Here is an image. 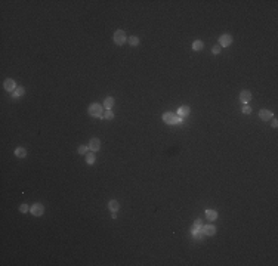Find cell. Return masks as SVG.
Listing matches in <instances>:
<instances>
[{
    "instance_id": "cell-1",
    "label": "cell",
    "mask_w": 278,
    "mask_h": 266,
    "mask_svg": "<svg viewBox=\"0 0 278 266\" xmlns=\"http://www.w3.org/2000/svg\"><path fill=\"white\" fill-rule=\"evenodd\" d=\"M87 113L90 117H95V118H104V105L101 104H90L89 108H87Z\"/></svg>"
},
{
    "instance_id": "cell-2",
    "label": "cell",
    "mask_w": 278,
    "mask_h": 266,
    "mask_svg": "<svg viewBox=\"0 0 278 266\" xmlns=\"http://www.w3.org/2000/svg\"><path fill=\"white\" fill-rule=\"evenodd\" d=\"M127 41V36L123 30H115V33H114V43L117 46H123Z\"/></svg>"
},
{
    "instance_id": "cell-3",
    "label": "cell",
    "mask_w": 278,
    "mask_h": 266,
    "mask_svg": "<svg viewBox=\"0 0 278 266\" xmlns=\"http://www.w3.org/2000/svg\"><path fill=\"white\" fill-rule=\"evenodd\" d=\"M30 213H31L33 216H36V217L43 216V213H45V207H43V204L34 203L33 206H31V209H30Z\"/></svg>"
},
{
    "instance_id": "cell-4",
    "label": "cell",
    "mask_w": 278,
    "mask_h": 266,
    "mask_svg": "<svg viewBox=\"0 0 278 266\" xmlns=\"http://www.w3.org/2000/svg\"><path fill=\"white\" fill-rule=\"evenodd\" d=\"M232 36L231 34H222L221 37H219V46L221 47H228V46H231L232 45Z\"/></svg>"
},
{
    "instance_id": "cell-5",
    "label": "cell",
    "mask_w": 278,
    "mask_h": 266,
    "mask_svg": "<svg viewBox=\"0 0 278 266\" xmlns=\"http://www.w3.org/2000/svg\"><path fill=\"white\" fill-rule=\"evenodd\" d=\"M89 149H90L92 152H98L99 149H101V141L98 139V138H92L90 141H89Z\"/></svg>"
},
{
    "instance_id": "cell-6",
    "label": "cell",
    "mask_w": 278,
    "mask_h": 266,
    "mask_svg": "<svg viewBox=\"0 0 278 266\" xmlns=\"http://www.w3.org/2000/svg\"><path fill=\"white\" fill-rule=\"evenodd\" d=\"M3 87H5L6 92H11V93H13V90L17 89L18 86H17V83H15V80H13V79H6L5 83H3Z\"/></svg>"
},
{
    "instance_id": "cell-7",
    "label": "cell",
    "mask_w": 278,
    "mask_h": 266,
    "mask_svg": "<svg viewBox=\"0 0 278 266\" xmlns=\"http://www.w3.org/2000/svg\"><path fill=\"white\" fill-rule=\"evenodd\" d=\"M176 118H178V117H176L173 113H164V114H163V121H164L166 124H169V126L176 124Z\"/></svg>"
},
{
    "instance_id": "cell-8",
    "label": "cell",
    "mask_w": 278,
    "mask_h": 266,
    "mask_svg": "<svg viewBox=\"0 0 278 266\" xmlns=\"http://www.w3.org/2000/svg\"><path fill=\"white\" fill-rule=\"evenodd\" d=\"M240 101L243 102L244 105H247L251 101V92L250 90H241L240 92Z\"/></svg>"
},
{
    "instance_id": "cell-9",
    "label": "cell",
    "mask_w": 278,
    "mask_h": 266,
    "mask_svg": "<svg viewBox=\"0 0 278 266\" xmlns=\"http://www.w3.org/2000/svg\"><path fill=\"white\" fill-rule=\"evenodd\" d=\"M274 115H272V113L269 111V109H261V113H259V118L261 120H263V121H269V120L272 118Z\"/></svg>"
},
{
    "instance_id": "cell-10",
    "label": "cell",
    "mask_w": 278,
    "mask_h": 266,
    "mask_svg": "<svg viewBox=\"0 0 278 266\" xmlns=\"http://www.w3.org/2000/svg\"><path fill=\"white\" fill-rule=\"evenodd\" d=\"M189 113H191V108L188 107V105H182V107H179V109H178V115L179 117H188L189 115Z\"/></svg>"
},
{
    "instance_id": "cell-11",
    "label": "cell",
    "mask_w": 278,
    "mask_h": 266,
    "mask_svg": "<svg viewBox=\"0 0 278 266\" xmlns=\"http://www.w3.org/2000/svg\"><path fill=\"white\" fill-rule=\"evenodd\" d=\"M201 229H203L204 235H210V237H213V235L216 234V226H213V225H206V226H201Z\"/></svg>"
},
{
    "instance_id": "cell-12",
    "label": "cell",
    "mask_w": 278,
    "mask_h": 266,
    "mask_svg": "<svg viewBox=\"0 0 278 266\" xmlns=\"http://www.w3.org/2000/svg\"><path fill=\"white\" fill-rule=\"evenodd\" d=\"M13 154H15V157H18V158H25V157H27V149L24 147H18V148H15Z\"/></svg>"
},
{
    "instance_id": "cell-13",
    "label": "cell",
    "mask_w": 278,
    "mask_h": 266,
    "mask_svg": "<svg viewBox=\"0 0 278 266\" xmlns=\"http://www.w3.org/2000/svg\"><path fill=\"white\" fill-rule=\"evenodd\" d=\"M24 95H25V89H24L22 86H18L17 89L13 90V93H12V98H15V99H19V98H22Z\"/></svg>"
},
{
    "instance_id": "cell-14",
    "label": "cell",
    "mask_w": 278,
    "mask_h": 266,
    "mask_svg": "<svg viewBox=\"0 0 278 266\" xmlns=\"http://www.w3.org/2000/svg\"><path fill=\"white\" fill-rule=\"evenodd\" d=\"M108 209L111 210V213H117L120 209V204L117 200H111L110 203H108Z\"/></svg>"
},
{
    "instance_id": "cell-15",
    "label": "cell",
    "mask_w": 278,
    "mask_h": 266,
    "mask_svg": "<svg viewBox=\"0 0 278 266\" xmlns=\"http://www.w3.org/2000/svg\"><path fill=\"white\" fill-rule=\"evenodd\" d=\"M114 107V98L113 96H107L105 101H104V108L105 109H111Z\"/></svg>"
},
{
    "instance_id": "cell-16",
    "label": "cell",
    "mask_w": 278,
    "mask_h": 266,
    "mask_svg": "<svg viewBox=\"0 0 278 266\" xmlns=\"http://www.w3.org/2000/svg\"><path fill=\"white\" fill-rule=\"evenodd\" d=\"M203 47H204V43H203L201 40H195L193 43V51H195V52H201Z\"/></svg>"
},
{
    "instance_id": "cell-17",
    "label": "cell",
    "mask_w": 278,
    "mask_h": 266,
    "mask_svg": "<svg viewBox=\"0 0 278 266\" xmlns=\"http://www.w3.org/2000/svg\"><path fill=\"white\" fill-rule=\"evenodd\" d=\"M127 43L130 46H133V47H136V46H139L141 40H139V37H136V36H130V37L127 39Z\"/></svg>"
},
{
    "instance_id": "cell-18",
    "label": "cell",
    "mask_w": 278,
    "mask_h": 266,
    "mask_svg": "<svg viewBox=\"0 0 278 266\" xmlns=\"http://www.w3.org/2000/svg\"><path fill=\"white\" fill-rule=\"evenodd\" d=\"M206 217L209 220H216L217 219V211L216 210H206Z\"/></svg>"
},
{
    "instance_id": "cell-19",
    "label": "cell",
    "mask_w": 278,
    "mask_h": 266,
    "mask_svg": "<svg viewBox=\"0 0 278 266\" xmlns=\"http://www.w3.org/2000/svg\"><path fill=\"white\" fill-rule=\"evenodd\" d=\"M193 235L197 238V239H203L204 232H203V229H201V228H200V229H195V228H194V229H193Z\"/></svg>"
},
{
    "instance_id": "cell-20",
    "label": "cell",
    "mask_w": 278,
    "mask_h": 266,
    "mask_svg": "<svg viewBox=\"0 0 278 266\" xmlns=\"http://www.w3.org/2000/svg\"><path fill=\"white\" fill-rule=\"evenodd\" d=\"M85 157H86V163H87V164H93V163H95V160H96V158H95V154L92 152V151L86 154Z\"/></svg>"
},
{
    "instance_id": "cell-21",
    "label": "cell",
    "mask_w": 278,
    "mask_h": 266,
    "mask_svg": "<svg viewBox=\"0 0 278 266\" xmlns=\"http://www.w3.org/2000/svg\"><path fill=\"white\" fill-rule=\"evenodd\" d=\"M77 151H79L80 155H86V154L89 152V147H87V145H80Z\"/></svg>"
},
{
    "instance_id": "cell-22",
    "label": "cell",
    "mask_w": 278,
    "mask_h": 266,
    "mask_svg": "<svg viewBox=\"0 0 278 266\" xmlns=\"http://www.w3.org/2000/svg\"><path fill=\"white\" fill-rule=\"evenodd\" d=\"M104 118H105V120H113L114 118V113L111 111V109H107V111L104 113Z\"/></svg>"
},
{
    "instance_id": "cell-23",
    "label": "cell",
    "mask_w": 278,
    "mask_h": 266,
    "mask_svg": "<svg viewBox=\"0 0 278 266\" xmlns=\"http://www.w3.org/2000/svg\"><path fill=\"white\" fill-rule=\"evenodd\" d=\"M19 211H21V213H28V211H30L28 204H21V207H19Z\"/></svg>"
},
{
    "instance_id": "cell-24",
    "label": "cell",
    "mask_w": 278,
    "mask_h": 266,
    "mask_svg": "<svg viewBox=\"0 0 278 266\" xmlns=\"http://www.w3.org/2000/svg\"><path fill=\"white\" fill-rule=\"evenodd\" d=\"M221 51H222V47L219 45H216V46H213V49H212V52H213V55H219L221 53Z\"/></svg>"
},
{
    "instance_id": "cell-25",
    "label": "cell",
    "mask_w": 278,
    "mask_h": 266,
    "mask_svg": "<svg viewBox=\"0 0 278 266\" xmlns=\"http://www.w3.org/2000/svg\"><path fill=\"white\" fill-rule=\"evenodd\" d=\"M201 226H203V222H201V219H197V220H194V228H195V229H200Z\"/></svg>"
},
{
    "instance_id": "cell-26",
    "label": "cell",
    "mask_w": 278,
    "mask_h": 266,
    "mask_svg": "<svg viewBox=\"0 0 278 266\" xmlns=\"http://www.w3.org/2000/svg\"><path fill=\"white\" fill-rule=\"evenodd\" d=\"M241 113H243V114H250V113H251V108H250L249 105H244L243 109H241Z\"/></svg>"
},
{
    "instance_id": "cell-27",
    "label": "cell",
    "mask_w": 278,
    "mask_h": 266,
    "mask_svg": "<svg viewBox=\"0 0 278 266\" xmlns=\"http://www.w3.org/2000/svg\"><path fill=\"white\" fill-rule=\"evenodd\" d=\"M271 126H272L274 129H277L278 123H277V118H275V117H272V118H271Z\"/></svg>"
}]
</instances>
